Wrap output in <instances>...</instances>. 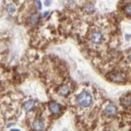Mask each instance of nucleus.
<instances>
[{
	"label": "nucleus",
	"instance_id": "nucleus-1",
	"mask_svg": "<svg viewBox=\"0 0 131 131\" xmlns=\"http://www.w3.org/2000/svg\"><path fill=\"white\" fill-rule=\"evenodd\" d=\"M95 102L96 99L94 92H92V90L88 87L78 90L72 96L71 100L72 108L79 115L89 112Z\"/></svg>",
	"mask_w": 131,
	"mask_h": 131
},
{
	"label": "nucleus",
	"instance_id": "nucleus-2",
	"mask_svg": "<svg viewBox=\"0 0 131 131\" xmlns=\"http://www.w3.org/2000/svg\"><path fill=\"white\" fill-rule=\"evenodd\" d=\"M107 33H106L105 29L101 26H94L90 28L87 35V41L89 46L91 48H98L102 46L107 39Z\"/></svg>",
	"mask_w": 131,
	"mask_h": 131
},
{
	"label": "nucleus",
	"instance_id": "nucleus-3",
	"mask_svg": "<svg viewBox=\"0 0 131 131\" xmlns=\"http://www.w3.org/2000/svg\"><path fill=\"white\" fill-rule=\"evenodd\" d=\"M102 112H103V114L105 115L106 117L114 118L116 116L117 108H116V106H115V104L112 103V102H108V103L104 105L103 109H102Z\"/></svg>",
	"mask_w": 131,
	"mask_h": 131
},
{
	"label": "nucleus",
	"instance_id": "nucleus-4",
	"mask_svg": "<svg viewBox=\"0 0 131 131\" xmlns=\"http://www.w3.org/2000/svg\"><path fill=\"white\" fill-rule=\"evenodd\" d=\"M45 126H46V122L44 119L42 118H36L31 122V129L33 131H43Z\"/></svg>",
	"mask_w": 131,
	"mask_h": 131
},
{
	"label": "nucleus",
	"instance_id": "nucleus-5",
	"mask_svg": "<svg viewBox=\"0 0 131 131\" xmlns=\"http://www.w3.org/2000/svg\"><path fill=\"white\" fill-rule=\"evenodd\" d=\"M61 109H62V106H61V104L57 103L56 102H51L48 105L49 112L53 115L59 114L61 112Z\"/></svg>",
	"mask_w": 131,
	"mask_h": 131
},
{
	"label": "nucleus",
	"instance_id": "nucleus-6",
	"mask_svg": "<svg viewBox=\"0 0 131 131\" xmlns=\"http://www.w3.org/2000/svg\"><path fill=\"white\" fill-rule=\"evenodd\" d=\"M58 93L62 97H67L71 93V85L68 84H64L60 85L58 89Z\"/></svg>",
	"mask_w": 131,
	"mask_h": 131
},
{
	"label": "nucleus",
	"instance_id": "nucleus-7",
	"mask_svg": "<svg viewBox=\"0 0 131 131\" xmlns=\"http://www.w3.org/2000/svg\"><path fill=\"white\" fill-rule=\"evenodd\" d=\"M121 105L124 107H129L131 106V93H128L124 95L121 98Z\"/></svg>",
	"mask_w": 131,
	"mask_h": 131
},
{
	"label": "nucleus",
	"instance_id": "nucleus-8",
	"mask_svg": "<svg viewBox=\"0 0 131 131\" xmlns=\"http://www.w3.org/2000/svg\"><path fill=\"white\" fill-rule=\"evenodd\" d=\"M35 102L34 100H27L24 102V105H23V107L24 110L26 111V112H30L31 111L35 108Z\"/></svg>",
	"mask_w": 131,
	"mask_h": 131
},
{
	"label": "nucleus",
	"instance_id": "nucleus-9",
	"mask_svg": "<svg viewBox=\"0 0 131 131\" xmlns=\"http://www.w3.org/2000/svg\"><path fill=\"white\" fill-rule=\"evenodd\" d=\"M123 12H124L125 16H131V3H128L125 4Z\"/></svg>",
	"mask_w": 131,
	"mask_h": 131
},
{
	"label": "nucleus",
	"instance_id": "nucleus-10",
	"mask_svg": "<svg viewBox=\"0 0 131 131\" xmlns=\"http://www.w3.org/2000/svg\"><path fill=\"white\" fill-rule=\"evenodd\" d=\"M7 11L9 14H13L16 12V6L14 5V3H11L9 5L7 6Z\"/></svg>",
	"mask_w": 131,
	"mask_h": 131
},
{
	"label": "nucleus",
	"instance_id": "nucleus-11",
	"mask_svg": "<svg viewBox=\"0 0 131 131\" xmlns=\"http://www.w3.org/2000/svg\"><path fill=\"white\" fill-rule=\"evenodd\" d=\"M36 4H38V8L39 9H41V6H42V4H41V3L39 1H37L36 2Z\"/></svg>",
	"mask_w": 131,
	"mask_h": 131
},
{
	"label": "nucleus",
	"instance_id": "nucleus-12",
	"mask_svg": "<svg viewBox=\"0 0 131 131\" xmlns=\"http://www.w3.org/2000/svg\"><path fill=\"white\" fill-rule=\"evenodd\" d=\"M11 131H20L19 129H11Z\"/></svg>",
	"mask_w": 131,
	"mask_h": 131
}]
</instances>
